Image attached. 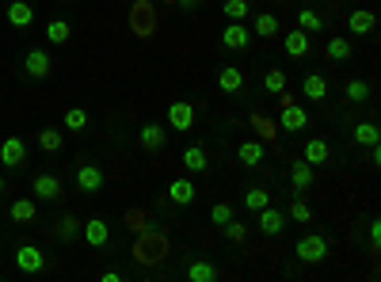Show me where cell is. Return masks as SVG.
I'll return each instance as SVG.
<instances>
[{"mask_svg": "<svg viewBox=\"0 0 381 282\" xmlns=\"http://www.w3.org/2000/svg\"><path fill=\"white\" fill-rule=\"evenodd\" d=\"M294 256H298L301 263H324V259H328V241H324L320 232H305V237H298Z\"/></svg>", "mask_w": 381, "mask_h": 282, "instance_id": "6da1fadb", "label": "cell"}, {"mask_svg": "<svg viewBox=\"0 0 381 282\" xmlns=\"http://www.w3.org/2000/svg\"><path fill=\"white\" fill-rule=\"evenodd\" d=\"M237 160H241L244 168H252V172H259V168H267V145L256 138H244L241 145H237Z\"/></svg>", "mask_w": 381, "mask_h": 282, "instance_id": "7a4b0ae2", "label": "cell"}, {"mask_svg": "<svg viewBox=\"0 0 381 282\" xmlns=\"http://www.w3.org/2000/svg\"><path fill=\"white\" fill-rule=\"evenodd\" d=\"M23 73L31 76V80H46V76L54 73V61H50V54L42 50V46L27 50V54H23Z\"/></svg>", "mask_w": 381, "mask_h": 282, "instance_id": "3957f363", "label": "cell"}, {"mask_svg": "<svg viewBox=\"0 0 381 282\" xmlns=\"http://www.w3.org/2000/svg\"><path fill=\"white\" fill-rule=\"evenodd\" d=\"M80 237L88 248H107L111 244V225L103 221V217H88V221H80Z\"/></svg>", "mask_w": 381, "mask_h": 282, "instance_id": "277c9868", "label": "cell"}, {"mask_svg": "<svg viewBox=\"0 0 381 282\" xmlns=\"http://www.w3.org/2000/svg\"><path fill=\"white\" fill-rule=\"evenodd\" d=\"M16 267L23 274H42L46 271V256H42L39 244H19L16 248Z\"/></svg>", "mask_w": 381, "mask_h": 282, "instance_id": "5b68a950", "label": "cell"}, {"mask_svg": "<svg viewBox=\"0 0 381 282\" xmlns=\"http://www.w3.org/2000/svg\"><path fill=\"white\" fill-rule=\"evenodd\" d=\"M76 187H80L84 195H100L103 187H107V175H103L100 164H80L76 168Z\"/></svg>", "mask_w": 381, "mask_h": 282, "instance_id": "8992f818", "label": "cell"}, {"mask_svg": "<svg viewBox=\"0 0 381 282\" xmlns=\"http://www.w3.org/2000/svg\"><path fill=\"white\" fill-rule=\"evenodd\" d=\"M31 195L39 202H58L61 199V180L54 172H39V175H34V183H31Z\"/></svg>", "mask_w": 381, "mask_h": 282, "instance_id": "52a82bcc", "label": "cell"}, {"mask_svg": "<svg viewBox=\"0 0 381 282\" xmlns=\"http://www.w3.org/2000/svg\"><path fill=\"white\" fill-rule=\"evenodd\" d=\"M221 46L225 50H232V54H241V50H248L252 46V31L244 23H225V31H221Z\"/></svg>", "mask_w": 381, "mask_h": 282, "instance_id": "ba28073f", "label": "cell"}, {"mask_svg": "<svg viewBox=\"0 0 381 282\" xmlns=\"http://www.w3.org/2000/svg\"><path fill=\"white\" fill-rule=\"evenodd\" d=\"M0 164L4 168H23L27 164V141L23 138H4V145H0Z\"/></svg>", "mask_w": 381, "mask_h": 282, "instance_id": "9c48e42d", "label": "cell"}, {"mask_svg": "<svg viewBox=\"0 0 381 282\" xmlns=\"http://www.w3.org/2000/svg\"><path fill=\"white\" fill-rule=\"evenodd\" d=\"M279 126H282V133H301L309 126V111L298 107V100L286 103V107H282V115H279Z\"/></svg>", "mask_w": 381, "mask_h": 282, "instance_id": "30bf717a", "label": "cell"}, {"mask_svg": "<svg viewBox=\"0 0 381 282\" xmlns=\"http://www.w3.org/2000/svg\"><path fill=\"white\" fill-rule=\"evenodd\" d=\"M256 225H259V232L263 237H282L286 232V214L282 210H274V206H263V210H256Z\"/></svg>", "mask_w": 381, "mask_h": 282, "instance_id": "8fae6325", "label": "cell"}, {"mask_svg": "<svg viewBox=\"0 0 381 282\" xmlns=\"http://www.w3.org/2000/svg\"><path fill=\"white\" fill-rule=\"evenodd\" d=\"M282 50L290 54V58H309V50H313V42H309V34L301 31V27H294V31L282 34Z\"/></svg>", "mask_w": 381, "mask_h": 282, "instance_id": "7c38bea8", "label": "cell"}, {"mask_svg": "<svg viewBox=\"0 0 381 282\" xmlns=\"http://www.w3.org/2000/svg\"><path fill=\"white\" fill-rule=\"evenodd\" d=\"M301 96H305L309 103H324V100H328V76H324V73H309L305 80H301Z\"/></svg>", "mask_w": 381, "mask_h": 282, "instance_id": "4fadbf2b", "label": "cell"}, {"mask_svg": "<svg viewBox=\"0 0 381 282\" xmlns=\"http://www.w3.org/2000/svg\"><path fill=\"white\" fill-rule=\"evenodd\" d=\"M168 126H172L175 133H187L190 126H195V107H190V103H172V107H168Z\"/></svg>", "mask_w": 381, "mask_h": 282, "instance_id": "5bb4252c", "label": "cell"}, {"mask_svg": "<svg viewBox=\"0 0 381 282\" xmlns=\"http://www.w3.org/2000/svg\"><path fill=\"white\" fill-rule=\"evenodd\" d=\"M252 19V34H259V39H279L282 34V23L274 12H259V16H248Z\"/></svg>", "mask_w": 381, "mask_h": 282, "instance_id": "9a60e30c", "label": "cell"}, {"mask_svg": "<svg viewBox=\"0 0 381 282\" xmlns=\"http://www.w3.org/2000/svg\"><path fill=\"white\" fill-rule=\"evenodd\" d=\"M347 31L358 34V39H366V34L378 31V16H373V12H366V8L351 12V16H347Z\"/></svg>", "mask_w": 381, "mask_h": 282, "instance_id": "2e32d148", "label": "cell"}, {"mask_svg": "<svg viewBox=\"0 0 381 282\" xmlns=\"http://www.w3.org/2000/svg\"><path fill=\"white\" fill-rule=\"evenodd\" d=\"M217 88H221L225 96H237V91L244 88V69H237V65H221V69H217Z\"/></svg>", "mask_w": 381, "mask_h": 282, "instance_id": "e0dca14e", "label": "cell"}, {"mask_svg": "<svg viewBox=\"0 0 381 282\" xmlns=\"http://www.w3.org/2000/svg\"><path fill=\"white\" fill-rule=\"evenodd\" d=\"M4 16H8V23L16 27V31H27V27L34 23V8H31V4H27V0H12Z\"/></svg>", "mask_w": 381, "mask_h": 282, "instance_id": "ac0fdd59", "label": "cell"}, {"mask_svg": "<svg viewBox=\"0 0 381 282\" xmlns=\"http://www.w3.org/2000/svg\"><path fill=\"white\" fill-rule=\"evenodd\" d=\"M301 160H305V164H313V168H316V164H328V160H331V145H328L324 138H309Z\"/></svg>", "mask_w": 381, "mask_h": 282, "instance_id": "d6986e66", "label": "cell"}, {"mask_svg": "<svg viewBox=\"0 0 381 282\" xmlns=\"http://www.w3.org/2000/svg\"><path fill=\"white\" fill-rule=\"evenodd\" d=\"M290 183H294V191L298 195H305L309 187L316 183V172H313V164H305V160H298V164H290Z\"/></svg>", "mask_w": 381, "mask_h": 282, "instance_id": "ffe728a7", "label": "cell"}, {"mask_svg": "<svg viewBox=\"0 0 381 282\" xmlns=\"http://www.w3.org/2000/svg\"><path fill=\"white\" fill-rule=\"evenodd\" d=\"M195 195H199V191H195V183L183 180V175L168 183V199H172L175 206H190V202H195Z\"/></svg>", "mask_w": 381, "mask_h": 282, "instance_id": "44dd1931", "label": "cell"}, {"mask_svg": "<svg viewBox=\"0 0 381 282\" xmlns=\"http://www.w3.org/2000/svg\"><path fill=\"white\" fill-rule=\"evenodd\" d=\"M183 168H187V172H195V175L210 172V157H206V149H202V145H187V149H183Z\"/></svg>", "mask_w": 381, "mask_h": 282, "instance_id": "7402d4cb", "label": "cell"}, {"mask_svg": "<svg viewBox=\"0 0 381 282\" xmlns=\"http://www.w3.org/2000/svg\"><path fill=\"white\" fill-rule=\"evenodd\" d=\"M141 149H149V153H160L164 149V141H168V133H164V126H157V122H149V126H141Z\"/></svg>", "mask_w": 381, "mask_h": 282, "instance_id": "603a6c76", "label": "cell"}, {"mask_svg": "<svg viewBox=\"0 0 381 282\" xmlns=\"http://www.w3.org/2000/svg\"><path fill=\"white\" fill-rule=\"evenodd\" d=\"M324 54H328V61H351V58H355V42L343 39V34H336V39H328Z\"/></svg>", "mask_w": 381, "mask_h": 282, "instance_id": "cb8c5ba5", "label": "cell"}, {"mask_svg": "<svg viewBox=\"0 0 381 282\" xmlns=\"http://www.w3.org/2000/svg\"><path fill=\"white\" fill-rule=\"evenodd\" d=\"M187 282H214L217 279V267L206 263V259H195V263H187Z\"/></svg>", "mask_w": 381, "mask_h": 282, "instance_id": "d4e9b609", "label": "cell"}, {"mask_svg": "<svg viewBox=\"0 0 381 282\" xmlns=\"http://www.w3.org/2000/svg\"><path fill=\"white\" fill-rule=\"evenodd\" d=\"M69 39H73V27H69L65 19H50V23H46V42H54V46H65Z\"/></svg>", "mask_w": 381, "mask_h": 282, "instance_id": "484cf974", "label": "cell"}, {"mask_svg": "<svg viewBox=\"0 0 381 282\" xmlns=\"http://www.w3.org/2000/svg\"><path fill=\"white\" fill-rule=\"evenodd\" d=\"M221 12H225V19H232V23H244V19L252 16V4L248 0H221Z\"/></svg>", "mask_w": 381, "mask_h": 282, "instance_id": "4316f807", "label": "cell"}, {"mask_svg": "<svg viewBox=\"0 0 381 282\" xmlns=\"http://www.w3.org/2000/svg\"><path fill=\"white\" fill-rule=\"evenodd\" d=\"M351 138H355V145H366V149H370V145L381 141V130H378V122H358Z\"/></svg>", "mask_w": 381, "mask_h": 282, "instance_id": "83f0119b", "label": "cell"}, {"mask_svg": "<svg viewBox=\"0 0 381 282\" xmlns=\"http://www.w3.org/2000/svg\"><path fill=\"white\" fill-rule=\"evenodd\" d=\"M298 27H301L305 34H320V31H324L320 12H316V8H301V12H298Z\"/></svg>", "mask_w": 381, "mask_h": 282, "instance_id": "f1b7e54d", "label": "cell"}, {"mask_svg": "<svg viewBox=\"0 0 381 282\" xmlns=\"http://www.w3.org/2000/svg\"><path fill=\"white\" fill-rule=\"evenodd\" d=\"M343 96H347V103H366L370 100V84L358 80V76H351V80L343 84Z\"/></svg>", "mask_w": 381, "mask_h": 282, "instance_id": "f546056e", "label": "cell"}, {"mask_svg": "<svg viewBox=\"0 0 381 282\" xmlns=\"http://www.w3.org/2000/svg\"><path fill=\"white\" fill-rule=\"evenodd\" d=\"M34 214H39L34 199H19V202H12V221L27 225V221H34Z\"/></svg>", "mask_w": 381, "mask_h": 282, "instance_id": "4dcf8cb0", "label": "cell"}, {"mask_svg": "<svg viewBox=\"0 0 381 282\" xmlns=\"http://www.w3.org/2000/svg\"><path fill=\"white\" fill-rule=\"evenodd\" d=\"M54 232H58L61 241H76V237H80V221H76L73 214H65L61 221H54Z\"/></svg>", "mask_w": 381, "mask_h": 282, "instance_id": "1f68e13d", "label": "cell"}, {"mask_svg": "<svg viewBox=\"0 0 381 282\" xmlns=\"http://www.w3.org/2000/svg\"><path fill=\"white\" fill-rule=\"evenodd\" d=\"M244 206L256 214V210H263V206H271V195H267V187H248L244 191Z\"/></svg>", "mask_w": 381, "mask_h": 282, "instance_id": "d6a6232c", "label": "cell"}, {"mask_svg": "<svg viewBox=\"0 0 381 282\" xmlns=\"http://www.w3.org/2000/svg\"><path fill=\"white\" fill-rule=\"evenodd\" d=\"M263 88L271 91V96L286 91V73H282V69H267V73H263Z\"/></svg>", "mask_w": 381, "mask_h": 282, "instance_id": "836d02e7", "label": "cell"}, {"mask_svg": "<svg viewBox=\"0 0 381 282\" xmlns=\"http://www.w3.org/2000/svg\"><path fill=\"white\" fill-rule=\"evenodd\" d=\"M39 149H42V153H58V149H61V133L54 130V126L39 133Z\"/></svg>", "mask_w": 381, "mask_h": 282, "instance_id": "e575fe53", "label": "cell"}, {"mask_svg": "<svg viewBox=\"0 0 381 282\" xmlns=\"http://www.w3.org/2000/svg\"><path fill=\"white\" fill-rule=\"evenodd\" d=\"M221 229H225V237H229V241H237V244H241L244 237H248V225H244L241 217H229V221H225Z\"/></svg>", "mask_w": 381, "mask_h": 282, "instance_id": "d590c367", "label": "cell"}, {"mask_svg": "<svg viewBox=\"0 0 381 282\" xmlns=\"http://www.w3.org/2000/svg\"><path fill=\"white\" fill-rule=\"evenodd\" d=\"M88 126V111L84 107H69L65 111V130H84Z\"/></svg>", "mask_w": 381, "mask_h": 282, "instance_id": "8d00e7d4", "label": "cell"}, {"mask_svg": "<svg viewBox=\"0 0 381 282\" xmlns=\"http://www.w3.org/2000/svg\"><path fill=\"white\" fill-rule=\"evenodd\" d=\"M290 217H294L298 225H309V221H313V210H309V202H305V199H294V202H290Z\"/></svg>", "mask_w": 381, "mask_h": 282, "instance_id": "74e56055", "label": "cell"}, {"mask_svg": "<svg viewBox=\"0 0 381 282\" xmlns=\"http://www.w3.org/2000/svg\"><path fill=\"white\" fill-rule=\"evenodd\" d=\"M160 252H164L160 244H145V241H141V244H138V263H157Z\"/></svg>", "mask_w": 381, "mask_h": 282, "instance_id": "f35d334b", "label": "cell"}, {"mask_svg": "<svg viewBox=\"0 0 381 282\" xmlns=\"http://www.w3.org/2000/svg\"><path fill=\"white\" fill-rule=\"evenodd\" d=\"M229 217H237V214H232V206H229V202H217V206L210 210V221H214V225H225Z\"/></svg>", "mask_w": 381, "mask_h": 282, "instance_id": "ab89813d", "label": "cell"}, {"mask_svg": "<svg viewBox=\"0 0 381 282\" xmlns=\"http://www.w3.org/2000/svg\"><path fill=\"white\" fill-rule=\"evenodd\" d=\"M366 237H370V248L378 252V241H381V221H378V217H373V221L366 225Z\"/></svg>", "mask_w": 381, "mask_h": 282, "instance_id": "60d3db41", "label": "cell"}, {"mask_svg": "<svg viewBox=\"0 0 381 282\" xmlns=\"http://www.w3.org/2000/svg\"><path fill=\"white\" fill-rule=\"evenodd\" d=\"M256 126L267 133V141H274V138H279V133H274V126H271V122H263V118H256Z\"/></svg>", "mask_w": 381, "mask_h": 282, "instance_id": "b9f144b4", "label": "cell"}, {"mask_svg": "<svg viewBox=\"0 0 381 282\" xmlns=\"http://www.w3.org/2000/svg\"><path fill=\"white\" fill-rule=\"evenodd\" d=\"M199 4H202V0H179V8H183V12H195Z\"/></svg>", "mask_w": 381, "mask_h": 282, "instance_id": "7bdbcfd3", "label": "cell"}, {"mask_svg": "<svg viewBox=\"0 0 381 282\" xmlns=\"http://www.w3.org/2000/svg\"><path fill=\"white\" fill-rule=\"evenodd\" d=\"M100 279H103V282H122V274H118V271H103Z\"/></svg>", "mask_w": 381, "mask_h": 282, "instance_id": "ee69618b", "label": "cell"}, {"mask_svg": "<svg viewBox=\"0 0 381 282\" xmlns=\"http://www.w3.org/2000/svg\"><path fill=\"white\" fill-rule=\"evenodd\" d=\"M0 195H4V175H0Z\"/></svg>", "mask_w": 381, "mask_h": 282, "instance_id": "f6af8a7d", "label": "cell"}]
</instances>
